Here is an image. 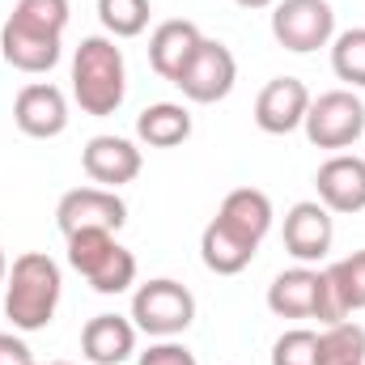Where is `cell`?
<instances>
[{
    "label": "cell",
    "instance_id": "obj_21",
    "mask_svg": "<svg viewBox=\"0 0 365 365\" xmlns=\"http://www.w3.org/2000/svg\"><path fill=\"white\" fill-rule=\"evenodd\" d=\"M323 276H327L336 319H353L357 310H365V247L344 255V259H336L331 268H323Z\"/></svg>",
    "mask_w": 365,
    "mask_h": 365
},
{
    "label": "cell",
    "instance_id": "obj_9",
    "mask_svg": "<svg viewBox=\"0 0 365 365\" xmlns=\"http://www.w3.org/2000/svg\"><path fill=\"white\" fill-rule=\"evenodd\" d=\"M123 221H128V204L110 187H93V182L90 187H73L56 204V225H60L64 238H73L81 230H110V234H119Z\"/></svg>",
    "mask_w": 365,
    "mask_h": 365
},
{
    "label": "cell",
    "instance_id": "obj_5",
    "mask_svg": "<svg viewBox=\"0 0 365 365\" xmlns=\"http://www.w3.org/2000/svg\"><path fill=\"white\" fill-rule=\"evenodd\" d=\"M128 319L136 323V331H145L153 340H175L195 323V297H191L187 284L170 280V276H158V280H145L132 293V314Z\"/></svg>",
    "mask_w": 365,
    "mask_h": 365
},
{
    "label": "cell",
    "instance_id": "obj_17",
    "mask_svg": "<svg viewBox=\"0 0 365 365\" xmlns=\"http://www.w3.org/2000/svg\"><path fill=\"white\" fill-rule=\"evenodd\" d=\"M81 353L90 365H119L136 353V323L123 314H93L81 327Z\"/></svg>",
    "mask_w": 365,
    "mask_h": 365
},
{
    "label": "cell",
    "instance_id": "obj_1",
    "mask_svg": "<svg viewBox=\"0 0 365 365\" xmlns=\"http://www.w3.org/2000/svg\"><path fill=\"white\" fill-rule=\"evenodd\" d=\"M68 17H73L68 0H17L0 30V56L30 77L51 73L64 56Z\"/></svg>",
    "mask_w": 365,
    "mask_h": 365
},
{
    "label": "cell",
    "instance_id": "obj_30",
    "mask_svg": "<svg viewBox=\"0 0 365 365\" xmlns=\"http://www.w3.org/2000/svg\"><path fill=\"white\" fill-rule=\"evenodd\" d=\"M47 365H73V361H47Z\"/></svg>",
    "mask_w": 365,
    "mask_h": 365
},
{
    "label": "cell",
    "instance_id": "obj_27",
    "mask_svg": "<svg viewBox=\"0 0 365 365\" xmlns=\"http://www.w3.org/2000/svg\"><path fill=\"white\" fill-rule=\"evenodd\" d=\"M0 365H38V361H34V353H30V344L21 336L0 331Z\"/></svg>",
    "mask_w": 365,
    "mask_h": 365
},
{
    "label": "cell",
    "instance_id": "obj_7",
    "mask_svg": "<svg viewBox=\"0 0 365 365\" xmlns=\"http://www.w3.org/2000/svg\"><path fill=\"white\" fill-rule=\"evenodd\" d=\"M272 38L293 56H310L319 47H331V38H336V9L327 0H276Z\"/></svg>",
    "mask_w": 365,
    "mask_h": 365
},
{
    "label": "cell",
    "instance_id": "obj_24",
    "mask_svg": "<svg viewBox=\"0 0 365 365\" xmlns=\"http://www.w3.org/2000/svg\"><path fill=\"white\" fill-rule=\"evenodd\" d=\"M153 9L149 0H98V21L110 38H136L145 34Z\"/></svg>",
    "mask_w": 365,
    "mask_h": 365
},
{
    "label": "cell",
    "instance_id": "obj_11",
    "mask_svg": "<svg viewBox=\"0 0 365 365\" xmlns=\"http://www.w3.org/2000/svg\"><path fill=\"white\" fill-rule=\"evenodd\" d=\"M13 123L30 140H56L68 128V98L51 81H30L13 98Z\"/></svg>",
    "mask_w": 365,
    "mask_h": 365
},
{
    "label": "cell",
    "instance_id": "obj_4",
    "mask_svg": "<svg viewBox=\"0 0 365 365\" xmlns=\"http://www.w3.org/2000/svg\"><path fill=\"white\" fill-rule=\"evenodd\" d=\"M64 242H68L73 272L86 276L93 293L115 297V293H128L136 284V255L110 230H81V234H73Z\"/></svg>",
    "mask_w": 365,
    "mask_h": 365
},
{
    "label": "cell",
    "instance_id": "obj_10",
    "mask_svg": "<svg viewBox=\"0 0 365 365\" xmlns=\"http://www.w3.org/2000/svg\"><path fill=\"white\" fill-rule=\"evenodd\" d=\"M234 81H238V60H234V51H230L225 43H217V38H204L200 51L191 56V64L182 68V77L175 86L182 90L187 102L212 106V102H221V98L234 93Z\"/></svg>",
    "mask_w": 365,
    "mask_h": 365
},
{
    "label": "cell",
    "instance_id": "obj_25",
    "mask_svg": "<svg viewBox=\"0 0 365 365\" xmlns=\"http://www.w3.org/2000/svg\"><path fill=\"white\" fill-rule=\"evenodd\" d=\"M272 365H319V331L289 327L272 344Z\"/></svg>",
    "mask_w": 365,
    "mask_h": 365
},
{
    "label": "cell",
    "instance_id": "obj_2",
    "mask_svg": "<svg viewBox=\"0 0 365 365\" xmlns=\"http://www.w3.org/2000/svg\"><path fill=\"white\" fill-rule=\"evenodd\" d=\"M60 289H64V276L47 251L17 255L4 276V319L13 323V331H43L56 319Z\"/></svg>",
    "mask_w": 365,
    "mask_h": 365
},
{
    "label": "cell",
    "instance_id": "obj_20",
    "mask_svg": "<svg viewBox=\"0 0 365 365\" xmlns=\"http://www.w3.org/2000/svg\"><path fill=\"white\" fill-rule=\"evenodd\" d=\"M191 136V110L182 102H153L136 115V140L149 149H175Z\"/></svg>",
    "mask_w": 365,
    "mask_h": 365
},
{
    "label": "cell",
    "instance_id": "obj_6",
    "mask_svg": "<svg viewBox=\"0 0 365 365\" xmlns=\"http://www.w3.org/2000/svg\"><path fill=\"white\" fill-rule=\"evenodd\" d=\"M306 140L314 149H353L365 136V102L353 90H327L319 98H310V110H306Z\"/></svg>",
    "mask_w": 365,
    "mask_h": 365
},
{
    "label": "cell",
    "instance_id": "obj_19",
    "mask_svg": "<svg viewBox=\"0 0 365 365\" xmlns=\"http://www.w3.org/2000/svg\"><path fill=\"white\" fill-rule=\"evenodd\" d=\"M217 217H221L230 230H238L242 238L264 242V238H268V230H272V217H276V212H272L268 191H259V187H234V191L221 200Z\"/></svg>",
    "mask_w": 365,
    "mask_h": 365
},
{
    "label": "cell",
    "instance_id": "obj_15",
    "mask_svg": "<svg viewBox=\"0 0 365 365\" xmlns=\"http://www.w3.org/2000/svg\"><path fill=\"white\" fill-rule=\"evenodd\" d=\"M314 191H319V204L327 212H361L365 208V158L357 153H331L319 175H314Z\"/></svg>",
    "mask_w": 365,
    "mask_h": 365
},
{
    "label": "cell",
    "instance_id": "obj_12",
    "mask_svg": "<svg viewBox=\"0 0 365 365\" xmlns=\"http://www.w3.org/2000/svg\"><path fill=\"white\" fill-rule=\"evenodd\" d=\"M336 242V221L331 212L319 204V200H297L289 212H284V251L297 259V264H319L327 259Z\"/></svg>",
    "mask_w": 365,
    "mask_h": 365
},
{
    "label": "cell",
    "instance_id": "obj_14",
    "mask_svg": "<svg viewBox=\"0 0 365 365\" xmlns=\"http://www.w3.org/2000/svg\"><path fill=\"white\" fill-rule=\"evenodd\" d=\"M310 110V90L297 77H272L259 98H255V128L268 136H289L306 123Z\"/></svg>",
    "mask_w": 365,
    "mask_h": 365
},
{
    "label": "cell",
    "instance_id": "obj_16",
    "mask_svg": "<svg viewBox=\"0 0 365 365\" xmlns=\"http://www.w3.org/2000/svg\"><path fill=\"white\" fill-rule=\"evenodd\" d=\"M200 43H204V34H200L195 21H187V17L162 21V26L149 34V68H153L162 81L175 86L182 77V68L191 64V56L200 51Z\"/></svg>",
    "mask_w": 365,
    "mask_h": 365
},
{
    "label": "cell",
    "instance_id": "obj_18",
    "mask_svg": "<svg viewBox=\"0 0 365 365\" xmlns=\"http://www.w3.org/2000/svg\"><path fill=\"white\" fill-rule=\"evenodd\" d=\"M255 255H259V242L242 238L221 217H212L204 225V234H200V259H204L208 272H217V276H238L242 268H251Z\"/></svg>",
    "mask_w": 365,
    "mask_h": 365
},
{
    "label": "cell",
    "instance_id": "obj_22",
    "mask_svg": "<svg viewBox=\"0 0 365 365\" xmlns=\"http://www.w3.org/2000/svg\"><path fill=\"white\" fill-rule=\"evenodd\" d=\"M319 365H365V327L353 319L327 323L319 331Z\"/></svg>",
    "mask_w": 365,
    "mask_h": 365
},
{
    "label": "cell",
    "instance_id": "obj_26",
    "mask_svg": "<svg viewBox=\"0 0 365 365\" xmlns=\"http://www.w3.org/2000/svg\"><path fill=\"white\" fill-rule=\"evenodd\" d=\"M136 365H200V361H195V353L187 344H179V340H158V344H149L136 357Z\"/></svg>",
    "mask_w": 365,
    "mask_h": 365
},
{
    "label": "cell",
    "instance_id": "obj_28",
    "mask_svg": "<svg viewBox=\"0 0 365 365\" xmlns=\"http://www.w3.org/2000/svg\"><path fill=\"white\" fill-rule=\"evenodd\" d=\"M238 9H272L276 0H234Z\"/></svg>",
    "mask_w": 365,
    "mask_h": 365
},
{
    "label": "cell",
    "instance_id": "obj_8",
    "mask_svg": "<svg viewBox=\"0 0 365 365\" xmlns=\"http://www.w3.org/2000/svg\"><path fill=\"white\" fill-rule=\"evenodd\" d=\"M268 310L276 319H319L323 327L327 323H340L336 310H331V293H327V276L319 268H289L268 284Z\"/></svg>",
    "mask_w": 365,
    "mask_h": 365
},
{
    "label": "cell",
    "instance_id": "obj_3",
    "mask_svg": "<svg viewBox=\"0 0 365 365\" xmlns=\"http://www.w3.org/2000/svg\"><path fill=\"white\" fill-rule=\"evenodd\" d=\"M73 98L93 119H106V115H115L123 106V98H128V64H123V51L115 47L110 34L81 38L77 56H73Z\"/></svg>",
    "mask_w": 365,
    "mask_h": 365
},
{
    "label": "cell",
    "instance_id": "obj_23",
    "mask_svg": "<svg viewBox=\"0 0 365 365\" xmlns=\"http://www.w3.org/2000/svg\"><path fill=\"white\" fill-rule=\"evenodd\" d=\"M331 73L349 90H365V26L340 30L331 38Z\"/></svg>",
    "mask_w": 365,
    "mask_h": 365
},
{
    "label": "cell",
    "instance_id": "obj_29",
    "mask_svg": "<svg viewBox=\"0 0 365 365\" xmlns=\"http://www.w3.org/2000/svg\"><path fill=\"white\" fill-rule=\"evenodd\" d=\"M4 276H9V259H4V251H0V289H4Z\"/></svg>",
    "mask_w": 365,
    "mask_h": 365
},
{
    "label": "cell",
    "instance_id": "obj_13",
    "mask_svg": "<svg viewBox=\"0 0 365 365\" xmlns=\"http://www.w3.org/2000/svg\"><path fill=\"white\" fill-rule=\"evenodd\" d=\"M140 166H145V158H140L136 140H128V136H90L81 149V170L93 187L119 191L123 182L140 175Z\"/></svg>",
    "mask_w": 365,
    "mask_h": 365
}]
</instances>
